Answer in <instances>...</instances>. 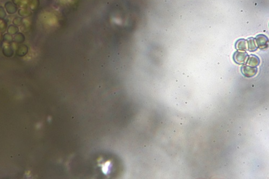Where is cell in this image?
I'll return each instance as SVG.
<instances>
[{
	"mask_svg": "<svg viewBox=\"0 0 269 179\" xmlns=\"http://www.w3.org/2000/svg\"><path fill=\"white\" fill-rule=\"evenodd\" d=\"M256 40L258 45V47L262 49L266 48L268 45V37L264 35H259L256 37Z\"/></svg>",
	"mask_w": 269,
	"mask_h": 179,
	"instance_id": "cell-1",
	"label": "cell"
},
{
	"mask_svg": "<svg viewBox=\"0 0 269 179\" xmlns=\"http://www.w3.org/2000/svg\"><path fill=\"white\" fill-rule=\"evenodd\" d=\"M248 54L246 52H239L236 51L234 55V59L237 63H242L244 62Z\"/></svg>",
	"mask_w": 269,
	"mask_h": 179,
	"instance_id": "cell-2",
	"label": "cell"
},
{
	"mask_svg": "<svg viewBox=\"0 0 269 179\" xmlns=\"http://www.w3.org/2000/svg\"><path fill=\"white\" fill-rule=\"evenodd\" d=\"M257 68H250L248 66H243L242 68V71L245 76L248 77L253 76L255 75L257 72Z\"/></svg>",
	"mask_w": 269,
	"mask_h": 179,
	"instance_id": "cell-3",
	"label": "cell"
},
{
	"mask_svg": "<svg viewBox=\"0 0 269 179\" xmlns=\"http://www.w3.org/2000/svg\"><path fill=\"white\" fill-rule=\"evenodd\" d=\"M246 40L244 39H241L239 40L236 42V49L239 50H244V51L246 50Z\"/></svg>",
	"mask_w": 269,
	"mask_h": 179,
	"instance_id": "cell-4",
	"label": "cell"
},
{
	"mask_svg": "<svg viewBox=\"0 0 269 179\" xmlns=\"http://www.w3.org/2000/svg\"><path fill=\"white\" fill-rule=\"evenodd\" d=\"M259 63V58L254 55H251L249 57L248 60V63L250 65L252 66H257Z\"/></svg>",
	"mask_w": 269,
	"mask_h": 179,
	"instance_id": "cell-5",
	"label": "cell"
},
{
	"mask_svg": "<svg viewBox=\"0 0 269 179\" xmlns=\"http://www.w3.org/2000/svg\"><path fill=\"white\" fill-rule=\"evenodd\" d=\"M28 47L25 45H22L18 47L17 50V54L20 56H23L28 52Z\"/></svg>",
	"mask_w": 269,
	"mask_h": 179,
	"instance_id": "cell-6",
	"label": "cell"
},
{
	"mask_svg": "<svg viewBox=\"0 0 269 179\" xmlns=\"http://www.w3.org/2000/svg\"><path fill=\"white\" fill-rule=\"evenodd\" d=\"M247 41L248 42V46H249L248 50L249 51L253 52V51H256L257 49V47H256V44L255 43V39L253 38H250L247 40Z\"/></svg>",
	"mask_w": 269,
	"mask_h": 179,
	"instance_id": "cell-7",
	"label": "cell"
},
{
	"mask_svg": "<svg viewBox=\"0 0 269 179\" xmlns=\"http://www.w3.org/2000/svg\"><path fill=\"white\" fill-rule=\"evenodd\" d=\"M6 7L8 12L9 13H14L16 11V8L10 2H8L6 4Z\"/></svg>",
	"mask_w": 269,
	"mask_h": 179,
	"instance_id": "cell-8",
	"label": "cell"
},
{
	"mask_svg": "<svg viewBox=\"0 0 269 179\" xmlns=\"http://www.w3.org/2000/svg\"><path fill=\"white\" fill-rule=\"evenodd\" d=\"M24 38H25L24 36L23 35V34H22V33H18L14 37L15 42H16L17 43H23L24 40Z\"/></svg>",
	"mask_w": 269,
	"mask_h": 179,
	"instance_id": "cell-9",
	"label": "cell"
},
{
	"mask_svg": "<svg viewBox=\"0 0 269 179\" xmlns=\"http://www.w3.org/2000/svg\"><path fill=\"white\" fill-rule=\"evenodd\" d=\"M3 51H4V54L6 56H11L13 54V50H12V49H11L10 47L5 48Z\"/></svg>",
	"mask_w": 269,
	"mask_h": 179,
	"instance_id": "cell-10",
	"label": "cell"
},
{
	"mask_svg": "<svg viewBox=\"0 0 269 179\" xmlns=\"http://www.w3.org/2000/svg\"><path fill=\"white\" fill-rule=\"evenodd\" d=\"M18 27L13 25H10V27L8 28V32L12 35V34H15L17 33L18 31Z\"/></svg>",
	"mask_w": 269,
	"mask_h": 179,
	"instance_id": "cell-11",
	"label": "cell"
},
{
	"mask_svg": "<svg viewBox=\"0 0 269 179\" xmlns=\"http://www.w3.org/2000/svg\"><path fill=\"white\" fill-rule=\"evenodd\" d=\"M4 40L5 41H6L7 42H11L12 40H13V38L11 36H10L9 35H8V34H6L5 36H4Z\"/></svg>",
	"mask_w": 269,
	"mask_h": 179,
	"instance_id": "cell-12",
	"label": "cell"
}]
</instances>
